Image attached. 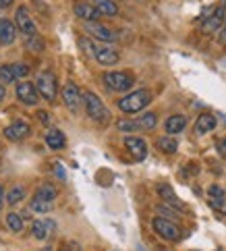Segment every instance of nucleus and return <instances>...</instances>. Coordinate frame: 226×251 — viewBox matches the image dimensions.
Returning <instances> with one entry per match:
<instances>
[{"label": "nucleus", "instance_id": "nucleus-1", "mask_svg": "<svg viewBox=\"0 0 226 251\" xmlns=\"http://www.w3.org/2000/svg\"><path fill=\"white\" fill-rule=\"evenodd\" d=\"M151 92L150 89H135V92L123 96L119 100V108L126 114H135V112H141L143 108H148L151 104Z\"/></svg>", "mask_w": 226, "mask_h": 251}, {"label": "nucleus", "instance_id": "nucleus-2", "mask_svg": "<svg viewBox=\"0 0 226 251\" xmlns=\"http://www.w3.org/2000/svg\"><path fill=\"white\" fill-rule=\"evenodd\" d=\"M83 106H85V112L92 121H96L98 125H108L112 119L110 110L106 108V104L100 100V96L94 94V92H85L83 94Z\"/></svg>", "mask_w": 226, "mask_h": 251}, {"label": "nucleus", "instance_id": "nucleus-3", "mask_svg": "<svg viewBox=\"0 0 226 251\" xmlns=\"http://www.w3.org/2000/svg\"><path fill=\"white\" fill-rule=\"evenodd\" d=\"M151 226H153V230H156V235H160L164 241H170V243H176V241L183 239V230H180L178 224H175L173 220H168L164 216L153 218Z\"/></svg>", "mask_w": 226, "mask_h": 251}, {"label": "nucleus", "instance_id": "nucleus-4", "mask_svg": "<svg viewBox=\"0 0 226 251\" xmlns=\"http://www.w3.org/2000/svg\"><path fill=\"white\" fill-rule=\"evenodd\" d=\"M104 83L112 92H129L135 85V77L126 71H110V73L104 75Z\"/></svg>", "mask_w": 226, "mask_h": 251}, {"label": "nucleus", "instance_id": "nucleus-5", "mask_svg": "<svg viewBox=\"0 0 226 251\" xmlns=\"http://www.w3.org/2000/svg\"><path fill=\"white\" fill-rule=\"evenodd\" d=\"M35 87H38V92L44 100H48V102L56 100L58 85H56V75H54L52 71H42L38 75V81H35Z\"/></svg>", "mask_w": 226, "mask_h": 251}, {"label": "nucleus", "instance_id": "nucleus-6", "mask_svg": "<svg viewBox=\"0 0 226 251\" xmlns=\"http://www.w3.org/2000/svg\"><path fill=\"white\" fill-rule=\"evenodd\" d=\"M15 25H17V29H19L21 33L27 35V38L38 33V29H35V21H33V17H31V13H29V8L27 6H19L15 11Z\"/></svg>", "mask_w": 226, "mask_h": 251}, {"label": "nucleus", "instance_id": "nucleus-7", "mask_svg": "<svg viewBox=\"0 0 226 251\" xmlns=\"http://www.w3.org/2000/svg\"><path fill=\"white\" fill-rule=\"evenodd\" d=\"M85 31H87L89 35H92V38L100 40L102 44H112V42H116V33H114L110 27H106V25H102L100 21L85 23Z\"/></svg>", "mask_w": 226, "mask_h": 251}, {"label": "nucleus", "instance_id": "nucleus-8", "mask_svg": "<svg viewBox=\"0 0 226 251\" xmlns=\"http://www.w3.org/2000/svg\"><path fill=\"white\" fill-rule=\"evenodd\" d=\"M17 98H19V102H23L25 106H35L40 100V92L35 83H29V81H21L17 85Z\"/></svg>", "mask_w": 226, "mask_h": 251}, {"label": "nucleus", "instance_id": "nucleus-9", "mask_svg": "<svg viewBox=\"0 0 226 251\" xmlns=\"http://www.w3.org/2000/svg\"><path fill=\"white\" fill-rule=\"evenodd\" d=\"M62 102L67 104L69 110H77L79 104L83 102V96H81L79 87L73 81H67L65 85H62Z\"/></svg>", "mask_w": 226, "mask_h": 251}, {"label": "nucleus", "instance_id": "nucleus-10", "mask_svg": "<svg viewBox=\"0 0 226 251\" xmlns=\"http://www.w3.org/2000/svg\"><path fill=\"white\" fill-rule=\"evenodd\" d=\"M94 58L100 62L102 67H114L116 62L121 60L119 52H116L114 48L106 46V44H100V46H96V52H94Z\"/></svg>", "mask_w": 226, "mask_h": 251}, {"label": "nucleus", "instance_id": "nucleus-11", "mask_svg": "<svg viewBox=\"0 0 226 251\" xmlns=\"http://www.w3.org/2000/svg\"><path fill=\"white\" fill-rule=\"evenodd\" d=\"M224 23H226V8H224V6H218V8H216V11L203 21L201 29H203L205 33H216L218 29L224 27Z\"/></svg>", "mask_w": 226, "mask_h": 251}, {"label": "nucleus", "instance_id": "nucleus-12", "mask_svg": "<svg viewBox=\"0 0 226 251\" xmlns=\"http://www.w3.org/2000/svg\"><path fill=\"white\" fill-rule=\"evenodd\" d=\"M125 148L135 160H146V156H148V143L141 137H135V135L125 137Z\"/></svg>", "mask_w": 226, "mask_h": 251}, {"label": "nucleus", "instance_id": "nucleus-13", "mask_svg": "<svg viewBox=\"0 0 226 251\" xmlns=\"http://www.w3.org/2000/svg\"><path fill=\"white\" fill-rule=\"evenodd\" d=\"M31 135V127L23 121H15L13 125H8V127L4 129V137L8 141H21L25 137Z\"/></svg>", "mask_w": 226, "mask_h": 251}, {"label": "nucleus", "instance_id": "nucleus-14", "mask_svg": "<svg viewBox=\"0 0 226 251\" xmlns=\"http://www.w3.org/2000/svg\"><path fill=\"white\" fill-rule=\"evenodd\" d=\"M73 11H75V15L79 17V19H83L85 23H94V21H98L102 17L100 11H98L94 4H89V2H77Z\"/></svg>", "mask_w": 226, "mask_h": 251}, {"label": "nucleus", "instance_id": "nucleus-15", "mask_svg": "<svg viewBox=\"0 0 226 251\" xmlns=\"http://www.w3.org/2000/svg\"><path fill=\"white\" fill-rule=\"evenodd\" d=\"M216 125H218L216 116L210 114V112H203V114L197 116V121H195V133L197 135H205V133L216 129Z\"/></svg>", "mask_w": 226, "mask_h": 251}, {"label": "nucleus", "instance_id": "nucleus-16", "mask_svg": "<svg viewBox=\"0 0 226 251\" xmlns=\"http://www.w3.org/2000/svg\"><path fill=\"white\" fill-rule=\"evenodd\" d=\"M158 193H160L162 200H164L166 205H173V208L178 210V212H180V210H185L183 201H180L178 197H176V193L173 191V187H170V185H160V187H158Z\"/></svg>", "mask_w": 226, "mask_h": 251}, {"label": "nucleus", "instance_id": "nucleus-17", "mask_svg": "<svg viewBox=\"0 0 226 251\" xmlns=\"http://www.w3.org/2000/svg\"><path fill=\"white\" fill-rule=\"evenodd\" d=\"M17 40V25L8 19H0V44H13Z\"/></svg>", "mask_w": 226, "mask_h": 251}, {"label": "nucleus", "instance_id": "nucleus-18", "mask_svg": "<svg viewBox=\"0 0 226 251\" xmlns=\"http://www.w3.org/2000/svg\"><path fill=\"white\" fill-rule=\"evenodd\" d=\"M187 127V119L183 114H173L168 116L166 123H164V129H166V135H176V133L185 131Z\"/></svg>", "mask_w": 226, "mask_h": 251}, {"label": "nucleus", "instance_id": "nucleus-19", "mask_svg": "<svg viewBox=\"0 0 226 251\" xmlns=\"http://www.w3.org/2000/svg\"><path fill=\"white\" fill-rule=\"evenodd\" d=\"M54 226V224L46 222V220H33L31 224V235L33 239H38V241H46L48 235H50V228Z\"/></svg>", "mask_w": 226, "mask_h": 251}, {"label": "nucleus", "instance_id": "nucleus-20", "mask_svg": "<svg viewBox=\"0 0 226 251\" xmlns=\"http://www.w3.org/2000/svg\"><path fill=\"white\" fill-rule=\"evenodd\" d=\"M46 143H48V148H52V150H62L67 146V137H65V133H62L60 129H50L48 135H46Z\"/></svg>", "mask_w": 226, "mask_h": 251}, {"label": "nucleus", "instance_id": "nucleus-21", "mask_svg": "<svg viewBox=\"0 0 226 251\" xmlns=\"http://www.w3.org/2000/svg\"><path fill=\"white\" fill-rule=\"evenodd\" d=\"M94 6L100 11V15L104 17H114L119 15V6H116V2H112V0H94Z\"/></svg>", "mask_w": 226, "mask_h": 251}, {"label": "nucleus", "instance_id": "nucleus-22", "mask_svg": "<svg viewBox=\"0 0 226 251\" xmlns=\"http://www.w3.org/2000/svg\"><path fill=\"white\" fill-rule=\"evenodd\" d=\"M156 146L160 151H164V154H175V151L178 150V143L173 135H162L158 141H156Z\"/></svg>", "mask_w": 226, "mask_h": 251}, {"label": "nucleus", "instance_id": "nucleus-23", "mask_svg": "<svg viewBox=\"0 0 226 251\" xmlns=\"http://www.w3.org/2000/svg\"><path fill=\"white\" fill-rule=\"evenodd\" d=\"M25 195H27L25 185H15V187H11V191L6 193V203L8 205H17L19 201H23Z\"/></svg>", "mask_w": 226, "mask_h": 251}, {"label": "nucleus", "instance_id": "nucleus-24", "mask_svg": "<svg viewBox=\"0 0 226 251\" xmlns=\"http://www.w3.org/2000/svg\"><path fill=\"white\" fill-rule=\"evenodd\" d=\"M56 195H58L56 187L50 185V183H44V185L38 187V191H35L33 197H40V200H46V201H54L56 200Z\"/></svg>", "mask_w": 226, "mask_h": 251}, {"label": "nucleus", "instance_id": "nucleus-25", "mask_svg": "<svg viewBox=\"0 0 226 251\" xmlns=\"http://www.w3.org/2000/svg\"><path fill=\"white\" fill-rule=\"evenodd\" d=\"M29 208L35 214H48L54 208V201H46V200H40V197H33L31 203H29Z\"/></svg>", "mask_w": 226, "mask_h": 251}, {"label": "nucleus", "instance_id": "nucleus-26", "mask_svg": "<svg viewBox=\"0 0 226 251\" xmlns=\"http://www.w3.org/2000/svg\"><path fill=\"white\" fill-rule=\"evenodd\" d=\"M137 123H139L141 131H151V129L158 125V116L153 114V112H146V114H141V116H139Z\"/></svg>", "mask_w": 226, "mask_h": 251}, {"label": "nucleus", "instance_id": "nucleus-27", "mask_svg": "<svg viewBox=\"0 0 226 251\" xmlns=\"http://www.w3.org/2000/svg\"><path fill=\"white\" fill-rule=\"evenodd\" d=\"M6 224H8V228H11L13 232H17V235L23 230V218L19 216V214H15V212L6 214Z\"/></svg>", "mask_w": 226, "mask_h": 251}, {"label": "nucleus", "instance_id": "nucleus-28", "mask_svg": "<svg viewBox=\"0 0 226 251\" xmlns=\"http://www.w3.org/2000/svg\"><path fill=\"white\" fill-rule=\"evenodd\" d=\"M116 127H119V131H123V133H135V131H141L139 123H137V121H129V119H121L119 123H116Z\"/></svg>", "mask_w": 226, "mask_h": 251}, {"label": "nucleus", "instance_id": "nucleus-29", "mask_svg": "<svg viewBox=\"0 0 226 251\" xmlns=\"http://www.w3.org/2000/svg\"><path fill=\"white\" fill-rule=\"evenodd\" d=\"M13 81H17V79H15V75H13L11 65H2V67H0V83L8 85V83H13Z\"/></svg>", "mask_w": 226, "mask_h": 251}, {"label": "nucleus", "instance_id": "nucleus-30", "mask_svg": "<svg viewBox=\"0 0 226 251\" xmlns=\"http://www.w3.org/2000/svg\"><path fill=\"white\" fill-rule=\"evenodd\" d=\"M11 69H13L15 79H23L29 75V65H25V62H15V65H11Z\"/></svg>", "mask_w": 226, "mask_h": 251}, {"label": "nucleus", "instance_id": "nucleus-31", "mask_svg": "<svg viewBox=\"0 0 226 251\" xmlns=\"http://www.w3.org/2000/svg\"><path fill=\"white\" fill-rule=\"evenodd\" d=\"M27 48L33 50V52H42V50H44V42H42V38H40L38 33L27 38Z\"/></svg>", "mask_w": 226, "mask_h": 251}, {"label": "nucleus", "instance_id": "nucleus-32", "mask_svg": "<svg viewBox=\"0 0 226 251\" xmlns=\"http://www.w3.org/2000/svg\"><path fill=\"white\" fill-rule=\"evenodd\" d=\"M79 46H81V48H83V50H85V54H92V56H94V52H96V46H94V44H92V42H89V40H85V38H81V40H79Z\"/></svg>", "mask_w": 226, "mask_h": 251}, {"label": "nucleus", "instance_id": "nucleus-33", "mask_svg": "<svg viewBox=\"0 0 226 251\" xmlns=\"http://www.w3.org/2000/svg\"><path fill=\"white\" fill-rule=\"evenodd\" d=\"M38 119H40L42 125H46V127L50 125V114H48L46 110H38Z\"/></svg>", "mask_w": 226, "mask_h": 251}, {"label": "nucleus", "instance_id": "nucleus-34", "mask_svg": "<svg viewBox=\"0 0 226 251\" xmlns=\"http://www.w3.org/2000/svg\"><path fill=\"white\" fill-rule=\"evenodd\" d=\"M210 195L212 197H224V189H222V187H218V185H212L210 187Z\"/></svg>", "mask_w": 226, "mask_h": 251}, {"label": "nucleus", "instance_id": "nucleus-35", "mask_svg": "<svg viewBox=\"0 0 226 251\" xmlns=\"http://www.w3.org/2000/svg\"><path fill=\"white\" fill-rule=\"evenodd\" d=\"M218 151H220V154L226 158V137H224V139L218 143Z\"/></svg>", "mask_w": 226, "mask_h": 251}, {"label": "nucleus", "instance_id": "nucleus-36", "mask_svg": "<svg viewBox=\"0 0 226 251\" xmlns=\"http://www.w3.org/2000/svg\"><path fill=\"white\" fill-rule=\"evenodd\" d=\"M6 200V195H4V189H2V185H0V210H2V203Z\"/></svg>", "mask_w": 226, "mask_h": 251}, {"label": "nucleus", "instance_id": "nucleus-37", "mask_svg": "<svg viewBox=\"0 0 226 251\" xmlns=\"http://www.w3.org/2000/svg\"><path fill=\"white\" fill-rule=\"evenodd\" d=\"M15 2V0H0V8H6V6H11Z\"/></svg>", "mask_w": 226, "mask_h": 251}, {"label": "nucleus", "instance_id": "nucleus-38", "mask_svg": "<svg viewBox=\"0 0 226 251\" xmlns=\"http://www.w3.org/2000/svg\"><path fill=\"white\" fill-rule=\"evenodd\" d=\"M4 98H6V89H4V85H2V83H0V102H2Z\"/></svg>", "mask_w": 226, "mask_h": 251}, {"label": "nucleus", "instance_id": "nucleus-39", "mask_svg": "<svg viewBox=\"0 0 226 251\" xmlns=\"http://www.w3.org/2000/svg\"><path fill=\"white\" fill-rule=\"evenodd\" d=\"M220 40H222V42H226V23H224V27L220 29Z\"/></svg>", "mask_w": 226, "mask_h": 251}, {"label": "nucleus", "instance_id": "nucleus-40", "mask_svg": "<svg viewBox=\"0 0 226 251\" xmlns=\"http://www.w3.org/2000/svg\"><path fill=\"white\" fill-rule=\"evenodd\" d=\"M222 2H224V4H222V6H224V8H226V0H222Z\"/></svg>", "mask_w": 226, "mask_h": 251}, {"label": "nucleus", "instance_id": "nucleus-41", "mask_svg": "<svg viewBox=\"0 0 226 251\" xmlns=\"http://www.w3.org/2000/svg\"><path fill=\"white\" fill-rule=\"evenodd\" d=\"M60 251H69V249H60Z\"/></svg>", "mask_w": 226, "mask_h": 251}]
</instances>
